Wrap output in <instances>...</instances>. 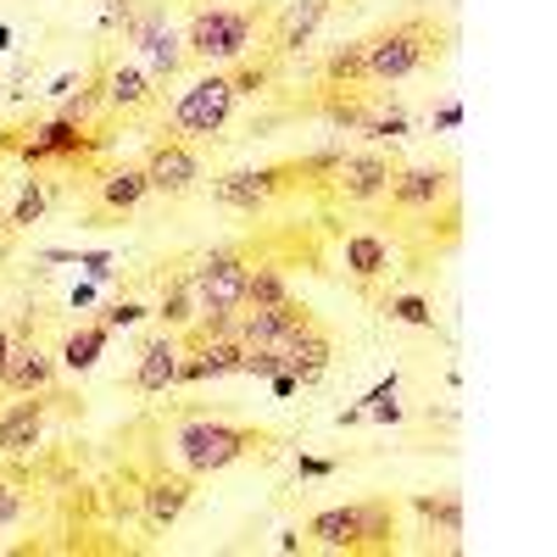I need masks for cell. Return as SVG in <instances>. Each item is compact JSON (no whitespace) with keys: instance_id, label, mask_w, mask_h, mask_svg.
Masks as SVG:
<instances>
[{"instance_id":"obj_1","label":"cell","mask_w":557,"mask_h":557,"mask_svg":"<svg viewBox=\"0 0 557 557\" xmlns=\"http://www.w3.org/2000/svg\"><path fill=\"white\" fill-rule=\"evenodd\" d=\"M446 39H451V28L435 17H401L362 39V73H368V84H396L418 67H430L446 51Z\"/></svg>"},{"instance_id":"obj_2","label":"cell","mask_w":557,"mask_h":557,"mask_svg":"<svg viewBox=\"0 0 557 557\" xmlns=\"http://www.w3.org/2000/svg\"><path fill=\"white\" fill-rule=\"evenodd\" d=\"M307 535L330 552H391L396 546V502L323 507V513L307 519Z\"/></svg>"},{"instance_id":"obj_3","label":"cell","mask_w":557,"mask_h":557,"mask_svg":"<svg viewBox=\"0 0 557 557\" xmlns=\"http://www.w3.org/2000/svg\"><path fill=\"white\" fill-rule=\"evenodd\" d=\"M273 435L268 430H246V424H184L178 430V457H184V474H223V469H235L240 457L262 451Z\"/></svg>"},{"instance_id":"obj_4","label":"cell","mask_w":557,"mask_h":557,"mask_svg":"<svg viewBox=\"0 0 557 557\" xmlns=\"http://www.w3.org/2000/svg\"><path fill=\"white\" fill-rule=\"evenodd\" d=\"M257 12L251 7H201L190 17V34H184V57L212 67V62H240L251 51V34H257Z\"/></svg>"},{"instance_id":"obj_5","label":"cell","mask_w":557,"mask_h":557,"mask_svg":"<svg viewBox=\"0 0 557 557\" xmlns=\"http://www.w3.org/2000/svg\"><path fill=\"white\" fill-rule=\"evenodd\" d=\"M235 101H240L235 73H207V78H196V84L178 96V107H173V134H178V139H212V134L228 123Z\"/></svg>"},{"instance_id":"obj_6","label":"cell","mask_w":557,"mask_h":557,"mask_svg":"<svg viewBox=\"0 0 557 557\" xmlns=\"http://www.w3.org/2000/svg\"><path fill=\"white\" fill-rule=\"evenodd\" d=\"M184 278H190V290H196V312H240L246 278H251V257L228 246V251L201 257Z\"/></svg>"},{"instance_id":"obj_7","label":"cell","mask_w":557,"mask_h":557,"mask_svg":"<svg viewBox=\"0 0 557 557\" xmlns=\"http://www.w3.org/2000/svg\"><path fill=\"white\" fill-rule=\"evenodd\" d=\"M391 178H396V162L385 151H341V162L323 178V190L346 207H374V201H385Z\"/></svg>"},{"instance_id":"obj_8","label":"cell","mask_w":557,"mask_h":557,"mask_svg":"<svg viewBox=\"0 0 557 557\" xmlns=\"http://www.w3.org/2000/svg\"><path fill=\"white\" fill-rule=\"evenodd\" d=\"M312 307H301V301H273V307H240L235 312V341L240 346H251V351H262V346H285L290 335H301V330H312Z\"/></svg>"},{"instance_id":"obj_9","label":"cell","mask_w":557,"mask_h":557,"mask_svg":"<svg viewBox=\"0 0 557 557\" xmlns=\"http://www.w3.org/2000/svg\"><path fill=\"white\" fill-rule=\"evenodd\" d=\"M146 178H151V190L157 196H190L196 190V178H201V157L190 139H178V134H162L157 146L146 151Z\"/></svg>"},{"instance_id":"obj_10","label":"cell","mask_w":557,"mask_h":557,"mask_svg":"<svg viewBox=\"0 0 557 557\" xmlns=\"http://www.w3.org/2000/svg\"><path fill=\"white\" fill-rule=\"evenodd\" d=\"M285 184H296L290 168H235V173H223L212 184V201L228 207V212H262Z\"/></svg>"},{"instance_id":"obj_11","label":"cell","mask_w":557,"mask_h":557,"mask_svg":"<svg viewBox=\"0 0 557 557\" xmlns=\"http://www.w3.org/2000/svg\"><path fill=\"white\" fill-rule=\"evenodd\" d=\"M146 530L151 535H162V530H173L178 524V513L190 507V496H196V474H178V469H151L146 474Z\"/></svg>"},{"instance_id":"obj_12","label":"cell","mask_w":557,"mask_h":557,"mask_svg":"<svg viewBox=\"0 0 557 557\" xmlns=\"http://www.w3.org/2000/svg\"><path fill=\"white\" fill-rule=\"evenodd\" d=\"M262 351H278V357H285V368L296 374V385H318L323 374H330V362H335V335L323 330V323H312V330L290 335L285 346H262Z\"/></svg>"},{"instance_id":"obj_13","label":"cell","mask_w":557,"mask_h":557,"mask_svg":"<svg viewBox=\"0 0 557 557\" xmlns=\"http://www.w3.org/2000/svg\"><path fill=\"white\" fill-rule=\"evenodd\" d=\"M330 7L335 0H285L278 7V17H273V57H296V51H307L312 45V34H318V23L330 17Z\"/></svg>"},{"instance_id":"obj_14","label":"cell","mask_w":557,"mask_h":557,"mask_svg":"<svg viewBox=\"0 0 557 557\" xmlns=\"http://www.w3.org/2000/svg\"><path fill=\"white\" fill-rule=\"evenodd\" d=\"M441 196H451V173L446 168H396L385 201L396 212H430Z\"/></svg>"},{"instance_id":"obj_15","label":"cell","mask_w":557,"mask_h":557,"mask_svg":"<svg viewBox=\"0 0 557 557\" xmlns=\"http://www.w3.org/2000/svg\"><path fill=\"white\" fill-rule=\"evenodd\" d=\"M39 435H45V401L28 396V401H12L7 412H0V451L7 457L39 446Z\"/></svg>"},{"instance_id":"obj_16","label":"cell","mask_w":557,"mask_h":557,"mask_svg":"<svg viewBox=\"0 0 557 557\" xmlns=\"http://www.w3.org/2000/svg\"><path fill=\"white\" fill-rule=\"evenodd\" d=\"M173 368H178V341L173 335L146 341V346H139V368H134V391H146V396L168 391L173 385Z\"/></svg>"},{"instance_id":"obj_17","label":"cell","mask_w":557,"mask_h":557,"mask_svg":"<svg viewBox=\"0 0 557 557\" xmlns=\"http://www.w3.org/2000/svg\"><path fill=\"white\" fill-rule=\"evenodd\" d=\"M151 196V178H146V168H117V173H107L101 178V218H123V212H134L139 201Z\"/></svg>"},{"instance_id":"obj_18","label":"cell","mask_w":557,"mask_h":557,"mask_svg":"<svg viewBox=\"0 0 557 557\" xmlns=\"http://www.w3.org/2000/svg\"><path fill=\"white\" fill-rule=\"evenodd\" d=\"M45 385H51V357H45L39 346H17V351H12V362L0 368V391L39 396Z\"/></svg>"},{"instance_id":"obj_19","label":"cell","mask_w":557,"mask_h":557,"mask_svg":"<svg viewBox=\"0 0 557 557\" xmlns=\"http://www.w3.org/2000/svg\"><path fill=\"white\" fill-rule=\"evenodd\" d=\"M346 268H351V278H357L362 290L374 285L380 273H391V246H385V235H368V228H362V235H351V240H346Z\"/></svg>"},{"instance_id":"obj_20","label":"cell","mask_w":557,"mask_h":557,"mask_svg":"<svg viewBox=\"0 0 557 557\" xmlns=\"http://www.w3.org/2000/svg\"><path fill=\"white\" fill-rule=\"evenodd\" d=\"M412 513L430 524V535H446V541L462 535V496L457 491H435V496L424 491V496H412Z\"/></svg>"},{"instance_id":"obj_21","label":"cell","mask_w":557,"mask_h":557,"mask_svg":"<svg viewBox=\"0 0 557 557\" xmlns=\"http://www.w3.org/2000/svg\"><path fill=\"white\" fill-rule=\"evenodd\" d=\"M107 341H112V330H107V323H84V330H73V335H67V346H62V362L73 368V374H84V368H96V362H101Z\"/></svg>"},{"instance_id":"obj_22","label":"cell","mask_w":557,"mask_h":557,"mask_svg":"<svg viewBox=\"0 0 557 557\" xmlns=\"http://www.w3.org/2000/svg\"><path fill=\"white\" fill-rule=\"evenodd\" d=\"M139 51L151 57V78H173V73H178V62H184L178 39H173L168 28H157V23H139Z\"/></svg>"},{"instance_id":"obj_23","label":"cell","mask_w":557,"mask_h":557,"mask_svg":"<svg viewBox=\"0 0 557 557\" xmlns=\"http://www.w3.org/2000/svg\"><path fill=\"white\" fill-rule=\"evenodd\" d=\"M285 268H273V262H251V278H246V296L240 307H273V301H285Z\"/></svg>"},{"instance_id":"obj_24","label":"cell","mask_w":557,"mask_h":557,"mask_svg":"<svg viewBox=\"0 0 557 557\" xmlns=\"http://www.w3.org/2000/svg\"><path fill=\"white\" fill-rule=\"evenodd\" d=\"M45 207H51V184L28 178L23 196H17V207H12V218H7V228H12V235H23V228H34V223L45 218Z\"/></svg>"},{"instance_id":"obj_25","label":"cell","mask_w":557,"mask_h":557,"mask_svg":"<svg viewBox=\"0 0 557 557\" xmlns=\"http://www.w3.org/2000/svg\"><path fill=\"white\" fill-rule=\"evenodd\" d=\"M146 96H151V78L139 73V67H112L107 73V101L112 107H139Z\"/></svg>"},{"instance_id":"obj_26","label":"cell","mask_w":557,"mask_h":557,"mask_svg":"<svg viewBox=\"0 0 557 557\" xmlns=\"http://www.w3.org/2000/svg\"><path fill=\"white\" fill-rule=\"evenodd\" d=\"M162 323H168V330H184V323H190L196 318V290H190V278H173V285H168V296H162V312H157Z\"/></svg>"},{"instance_id":"obj_27","label":"cell","mask_w":557,"mask_h":557,"mask_svg":"<svg viewBox=\"0 0 557 557\" xmlns=\"http://www.w3.org/2000/svg\"><path fill=\"white\" fill-rule=\"evenodd\" d=\"M385 312H391L396 323H412V330H435V307H430L424 296H391Z\"/></svg>"},{"instance_id":"obj_28","label":"cell","mask_w":557,"mask_h":557,"mask_svg":"<svg viewBox=\"0 0 557 557\" xmlns=\"http://www.w3.org/2000/svg\"><path fill=\"white\" fill-rule=\"evenodd\" d=\"M362 134H368V139H401V134H407V112H368Z\"/></svg>"},{"instance_id":"obj_29","label":"cell","mask_w":557,"mask_h":557,"mask_svg":"<svg viewBox=\"0 0 557 557\" xmlns=\"http://www.w3.org/2000/svg\"><path fill=\"white\" fill-rule=\"evenodd\" d=\"M139 318H146V307H139V301H117V307H107V330H128V323H139Z\"/></svg>"},{"instance_id":"obj_30","label":"cell","mask_w":557,"mask_h":557,"mask_svg":"<svg viewBox=\"0 0 557 557\" xmlns=\"http://www.w3.org/2000/svg\"><path fill=\"white\" fill-rule=\"evenodd\" d=\"M17 513H23V496L0 480V524H17Z\"/></svg>"},{"instance_id":"obj_31","label":"cell","mask_w":557,"mask_h":557,"mask_svg":"<svg viewBox=\"0 0 557 557\" xmlns=\"http://www.w3.org/2000/svg\"><path fill=\"white\" fill-rule=\"evenodd\" d=\"M296 474H312V480H318V474H335V462H330V457H301Z\"/></svg>"},{"instance_id":"obj_32","label":"cell","mask_w":557,"mask_h":557,"mask_svg":"<svg viewBox=\"0 0 557 557\" xmlns=\"http://www.w3.org/2000/svg\"><path fill=\"white\" fill-rule=\"evenodd\" d=\"M391 396H396V374H391V380H380L374 391H368V396H362V407H374V401H391Z\"/></svg>"},{"instance_id":"obj_33","label":"cell","mask_w":557,"mask_h":557,"mask_svg":"<svg viewBox=\"0 0 557 557\" xmlns=\"http://www.w3.org/2000/svg\"><path fill=\"white\" fill-rule=\"evenodd\" d=\"M435 123H441V128H457V123H462V107H457V101H446V107H441V117H435Z\"/></svg>"},{"instance_id":"obj_34","label":"cell","mask_w":557,"mask_h":557,"mask_svg":"<svg viewBox=\"0 0 557 557\" xmlns=\"http://www.w3.org/2000/svg\"><path fill=\"white\" fill-rule=\"evenodd\" d=\"M7 362H12V335L0 330V368H7Z\"/></svg>"}]
</instances>
